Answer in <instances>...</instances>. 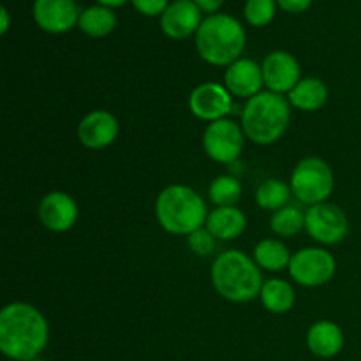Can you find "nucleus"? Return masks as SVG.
Instances as JSON below:
<instances>
[{
    "instance_id": "f257e3e1",
    "label": "nucleus",
    "mask_w": 361,
    "mask_h": 361,
    "mask_svg": "<svg viewBox=\"0 0 361 361\" xmlns=\"http://www.w3.org/2000/svg\"><path fill=\"white\" fill-rule=\"evenodd\" d=\"M48 342L49 324L37 307L13 302L0 310V351L6 358L35 360L48 348Z\"/></svg>"
},
{
    "instance_id": "f03ea898",
    "label": "nucleus",
    "mask_w": 361,
    "mask_h": 361,
    "mask_svg": "<svg viewBox=\"0 0 361 361\" xmlns=\"http://www.w3.org/2000/svg\"><path fill=\"white\" fill-rule=\"evenodd\" d=\"M212 286L221 298L231 303H249L259 298L263 274L254 257L242 250H226L215 257L210 270Z\"/></svg>"
},
{
    "instance_id": "7ed1b4c3",
    "label": "nucleus",
    "mask_w": 361,
    "mask_h": 361,
    "mask_svg": "<svg viewBox=\"0 0 361 361\" xmlns=\"http://www.w3.org/2000/svg\"><path fill=\"white\" fill-rule=\"evenodd\" d=\"M208 214L203 197L192 187L182 183L168 185L155 200V219L169 235L189 236L204 228Z\"/></svg>"
},
{
    "instance_id": "20e7f679",
    "label": "nucleus",
    "mask_w": 361,
    "mask_h": 361,
    "mask_svg": "<svg viewBox=\"0 0 361 361\" xmlns=\"http://www.w3.org/2000/svg\"><path fill=\"white\" fill-rule=\"evenodd\" d=\"M247 46L245 28L231 14H210L196 32L197 55L215 67H228L238 59Z\"/></svg>"
},
{
    "instance_id": "39448f33",
    "label": "nucleus",
    "mask_w": 361,
    "mask_h": 361,
    "mask_svg": "<svg viewBox=\"0 0 361 361\" xmlns=\"http://www.w3.org/2000/svg\"><path fill=\"white\" fill-rule=\"evenodd\" d=\"M291 123V104L284 95L261 92L245 102L242 129L247 140L268 147L281 140Z\"/></svg>"
},
{
    "instance_id": "423d86ee",
    "label": "nucleus",
    "mask_w": 361,
    "mask_h": 361,
    "mask_svg": "<svg viewBox=\"0 0 361 361\" xmlns=\"http://www.w3.org/2000/svg\"><path fill=\"white\" fill-rule=\"evenodd\" d=\"M293 196L303 204L326 203L334 194L335 176L330 164L319 157H305L293 168L289 178Z\"/></svg>"
},
{
    "instance_id": "0eeeda50",
    "label": "nucleus",
    "mask_w": 361,
    "mask_h": 361,
    "mask_svg": "<svg viewBox=\"0 0 361 361\" xmlns=\"http://www.w3.org/2000/svg\"><path fill=\"white\" fill-rule=\"evenodd\" d=\"M289 277L303 288H319L335 277L337 261L321 247H305L293 254L288 267Z\"/></svg>"
},
{
    "instance_id": "6e6552de",
    "label": "nucleus",
    "mask_w": 361,
    "mask_h": 361,
    "mask_svg": "<svg viewBox=\"0 0 361 361\" xmlns=\"http://www.w3.org/2000/svg\"><path fill=\"white\" fill-rule=\"evenodd\" d=\"M245 143L242 126L229 118L208 123L203 133V150L219 164H233L238 161Z\"/></svg>"
},
{
    "instance_id": "1a4fd4ad",
    "label": "nucleus",
    "mask_w": 361,
    "mask_h": 361,
    "mask_svg": "<svg viewBox=\"0 0 361 361\" xmlns=\"http://www.w3.org/2000/svg\"><path fill=\"white\" fill-rule=\"evenodd\" d=\"M305 231L321 245H337L348 236L349 219L337 204H314L305 212Z\"/></svg>"
},
{
    "instance_id": "9d476101",
    "label": "nucleus",
    "mask_w": 361,
    "mask_h": 361,
    "mask_svg": "<svg viewBox=\"0 0 361 361\" xmlns=\"http://www.w3.org/2000/svg\"><path fill=\"white\" fill-rule=\"evenodd\" d=\"M189 109L196 118L203 122H217V120L228 118L229 113H233V95L224 85L207 81V83L197 85L190 92Z\"/></svg>"
},
{
    "instance_id": "9b49d317",
    "label": "nucleus",
    "mask_w": 361,
    "mask_h": 361,
    "mask_svg": "<svg viewBox=\"0 0 361 361\" xmlns=\"http://www.w3.org/2000/svg\"><path fill=\"white\" fill-rule=\"evenodd\" d=\"M261 69H263L264 87L268 88V92L279 95L289 94L302 80L298 60L284 49L268 53L261 63Z\"/></svg>"
},
{
    "instance_id": "f8f14e48",
    "label": "nucleus",
    "mask_w": 361,
    "mask_h": 361,
    "mask_svg": "<svg viewBox=\"0 0 361 361\" xmlns=\"http://www.w3.org/2000/svg\"><path fill=\"white\" fill-rule=\"evenodd\" d=\"M34 21L48 34H66L76 27L81 11L74 0H34Z\"/></svg>"
},
{
    "instance_id": "ddd939ff",
    "label": "nucleus",
    "mask_w": 361,
    "mask_h": 361,
    "mask_svg": "<svg viewBox=\"0 0 361 361\" xmlns=\"http://www.w3.org/2000/svg\"><path fill=\"white\" fill-rule=\"evenodd\" d=\"M37 215L46 229L53 233H66L74 228L80 210L71 194L63 190H51L39 203Z\"/></svg>"
},
{
    "instance_id": "4468645a",
    "label": "nucleus",
    "mask_w": 361,
    "mask_h": 361,
    "mask_svg": "<svg viewBox=\"0 0 361 361\" xmlns=\"http://www.w3.org/2000/svg\"><path fill=\"white\" fill-rule=\"evenodd\" d=\"M120 133V123L113 113L94 109L78 123V140L90 150H102L115 143Z\"/></svg>"
},
{
    "instance_id": "2eb2a0df",
    "label": "nucleus",
    "mask_w": 361,
    "mask_h": 361,
    "mask_svg": "<svg viewBox=\"0 0 361 361\" xmlns=\"http://www.w3.org/2000/svg\"><path fill=\"white\" fill-rule=\"evenodd\" d=\"M203 11L194 0H173L161 16V30L173 41H182L200 30Z\"/></svg>"
},
{
    "instance_id": "dca6fc26",
    "label": "nucleus",
    "mask_w": 361,
    "mask_h": 361,
    "mask_svg": "<svg viewBox=\"0 0 361 361\" xmlns=\"http://www.w3.org/2000/svg\"><path fill=\"white\" fill-rule=\"evenodd\" d=\"M263 69L252 59H238L231 66L226 67L224 87L228 88L233 97L252 99L254 95L261 94L263 88Z\"/></svg>"
},
{
    "instance_id": "f3484780",
    "label": "nucleus",
    "mask_w": 361,
    "mask_h": 361,
    "mask_svg": "<svg viewBox=\"0 0 361 361\" xmlns=\"http://www.w3.org/2000/svg\"><path fill=\"white\" fill-rule=\"evenodd\" d=\"M305 342L314 356L330 360L335 358L344 348V331L334 321H317L307 331Z\"/></svg>"
},
{
    "instance_id": "a211bd4d",
    "label": "nucleus",
    "mask_w": 361,
    "mask_h": 361,
    "mask_svg": "<svg viewBox=\"0 0 361 361\" xmlns=\"http://www.w3.org/2000/svg\"><path fill=\"white\" fill-rule=\"evenodd\" d=\"M204 228L215 236V240H235L245 231L247 217L238 207H215L208 214Z\"/></svg>"
},
{
    "instance_id": "6ab92c4d",
    "label": "nucleus",
    "mask_w": 361,
    "mask_h": 361,
    "mask_svg": "<svg viewBox=\"0 0 361 361\" xmlns=\"http://www.w3.org/2000/svg\"><path fill=\"white\" fill-rule=\"evenodd\" d=\"M288 101L300 111L312 113L323 108L328 101V87L319 78H302L288 94Z\"/></svg>"
},
{
    "instance_id": "aec40b11",
    "label": "nucleus",
    "mask_w": 361,
    "mask_h": 361,
    "mask_svg": "<svg viewBox=\"0 0 361 361\" xmlns=\"http://www.w3.org/2000/svg\"><path fill=\"white\" fill-rule=\"evenodd\" d=\"M261 305L271 314H288L296 303V293L291 282L284 279L264 281L259 293Z\"/></svg>"
},
{
    "instance_id": "412c9836",
    "label": "nucleus",
    "mask_w": 361,
    "mask_h": 361,
    "mask_svg": "<svg viewBox=\"0 0 361 361\" xmlns=\"http://www.w3.org/2000/svg\"><path fill=\"white\" fill-rule=\"evenodd\" d=\"M254 261L264 271H282L291 263L293 254L288 245L277 238H264L254 247Z\"/></svg>"
},
{
    "instance_id": "4be33fe9",
    "label": "nucleus",
    "mask_w": 361,
    "mask_h": 361,
    "mask_svg": "<svg viewBox=\"0 0 361 361\" xmlns=\"http://www.w3.org/2000/svg\"><path fill=\"white\" fill-rule=\"evenodd\" d=\"M116 27V16L113 9L104 6H92L81 11L78 28L88 37L101 39L111 34Z\"/></svg>"
},
{
    "instance_id": "5701e85b",
    "label": "nucleus",
    "mask_w": 361,
    "mask_h": 361,
    "mask_svg": "<svg viewBox=\"0 0 361 361\" xmlns=\"http://www.w3.org/2000/svg\"><path fill=\"white\" fill-rule=\"evenodd\" d=\"M293 196L291 185L279 178H268L256 190V203L261 210L277 212L288 207Z\"/></svg>"
},
{
    "instance_id": "b1692460",
    "label": "nucleus",
    "mask_w": 361,
    "mask_h": 361,
    "mask_svg": "<svg viewBox=\"0 0 361 361\" xmlns=\"http://www.w3.org/2000/svg\"><path fill=\"white\" fill-rule=\"evenodd\" d=\"M270 229L281 238H291L305 229V214L295 207H284L274 212L270 219Z\"/></svg>"
},
{
    "instance_id": "393cba45",
    "label": "nucleus",
    "mask_w": 361,
    "mask_h": 361,
    "mask_svg": "<svg viewBox=\"0 0 361 361\" xmlns=\"http://www.w3.org/2000/svg\"><path fill=\"white\" fill-rule=\"evenodd\" d=\"M242 192V183L231 175L217 176L208 189V196L215 207H236Z\"/></svg>"
},
{
    "instance_id": "a878e982",
    "label": "nucleus",
    "mask_w": 361,
    "mask_h": 361,
    "mask_svg": "<svg viewBox=\"0 0 361 361\" xmlns=\"http://www.w3.org/2000/svg\"><path fill=\"white\" fill-rule=\"evenodd\" d=\"M277 13V0H247L243 7L245 20L252 27H267Z\"/></svg>"
},
{
    "instance_id": "bb28decb",
    "label": "nucleus",
    "mask_w": 361,
    "mask_h": 361,
    "mask_svg": "<svg viewBox=\"0 0 361 361\" xmlns=\"http://www.w3.org/2000/svg\"><path fill=\"white\" fill-rule=\"evenodd\" d=\"M187 245H189L190 252L192 254H196V256L200 257H207L214 252L215 236L212 235L207 228H201L187 236Z\"/></svg>"
},
{
    "instance_id": "cd10ccee",
    "label": "nucleus",
    "mask_w": 361,
    "mask_h": 361,
    "mask_svg": "<svg viewBox=\"0 0 361 361\" xmlns=\"http://www.w3.org/2000/svg\"><path fill=\"white\" fill-rule=\"evenodd\" d=\"M134 6V9L137 13L145 14V16H162L164 11L168 9V6L171 2L169 0H130Z\"/></svg>"
},
{
    "instance_id": "c85d7f7f",
    "label": "nucleus",
    "mask_w": 361,
    "mask_h": 361,
    "mask_svg": "<svg viewBox=\"0 0 361 361\" xmlns=\"http://www.w3.org/2000/svg\"><path fill=\"white\" fill-rule=\"evenodd\" d=\"M277 6L289 14H300L312 6V0H277Z\"/></svg>"
},
{
    "instance_id": "c756f323",
    "label": "nucleus",
    "mask_w": 361,
    "mask_h": 361,
    "mask_svg": "<svg viewBox=\"0 0 361 361\" xmlns=\"http://www.w3.org/2000/svg\"><path fill=\"white\" fill-rule=\"evenodd\" d=\"M194 2H196V6L200 7L203 13L217 14V11L221 9L222 4H224V0H194Z\"/></svg>"
},
{
    "instance_id": "7c9ffc66",
    "label": "nucleus",
    "mask_w": 361,
    "mask_h": 361,
    "mask_svg": "<svg viewBox=\"0 0 361 361\" xmlns=\"http://www.w3.org/2000/svg\"><path fill=\"white\" fill-rule=\"evenodd\" d=\"M11 27V16H9V11L7 7H0V34L6 35L7 30Z\"/></svg>"
},
{
    "instance_id": "2f4dec72",
    "label": "nucleus",
    "mask_w": 361,
    "mask_h": 361,
    "mask_svg": "<svg viewBox=\"0 0 361 361\" xmlns=\"http://www.w3.org/2000/svg\"><path fill=\"white\" fill-rule=\"evenodd\" d=\"M95 2H97L99 6H104V7H109V9H115V7H122L123 4L130 2V0H95Z\"/></svg>"
},
{
    "instance_id": "473e14b6",
    "label": "nucleus",
    "mask_w": 361,
    "mask_h": 361,
    "mask_svg": "<svg viewBox=\"0 0 361 361\" xmlns=\"http://www.w3.org/2000/svg\"><path fill=\"white\" fill-rule=\"evenodd\" d=\"M30 361H46V360H42V358H35V360H30Z\"/></svg>"
}]
</instances>
